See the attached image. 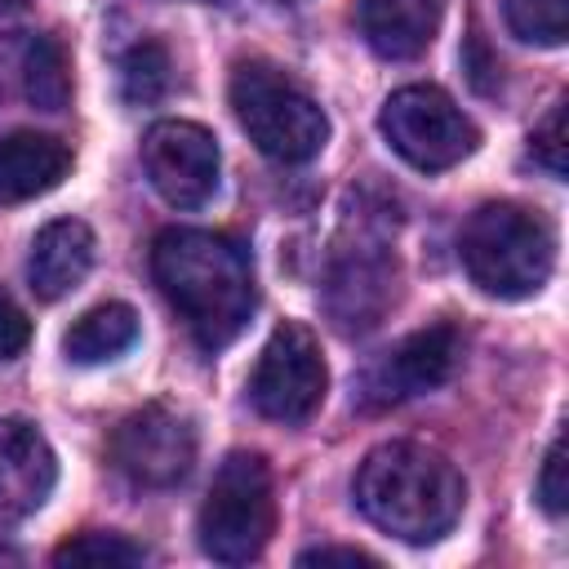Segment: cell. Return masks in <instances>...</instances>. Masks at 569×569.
Here are the masks:
<instances>
[{
  "instance_id": "19",
  "label": "cell",
  "mask_w": 569,
  "mask_h": 569,
  "mask_svg": "<svg viewBox=\"0 0 569 569\" xmlns=\"http://www.w3.org/2000/svg\"><path fill=\"white\" fill-rule=\"evenodd\" d=\"M502 18H507V31L525 44H542V49H556L565 44V0H502Z\"/></svg>"
},
{
  "instance_id": "6",
  "label": "cell",
  "mask_w": 569,
  "mask_h": 569,
  "mask_svg": "<svg viewBox=\"0 0 569 569\" xmlns=\"http://www.w3.org/2000/svg\"><path fill=\"white\" fill-rule=\"evenodd\" d=\"M378 129L387 147L422 173H445L480 147V129L471 124V116L436 84L396 89L378 111Z\"/></svg>"
},
{
  "instance_id": "11",
  "label": "cell",
  "mask_w": 569,
  "mask_h": 569,
  "mask_svg": "<svg viewBox=\"0 0 569 569\" xmlns=\"http://www.w3.org/2000/svg\"><path fill=\"white\" fill-rule=\"evenodd\" d=\"M462 356V333L453 325H427L409 338H400L387 356H378L356 387V400L365 409H387L400 400H413L422 391H436L449 382L453 365Z\"/></svg>"
},
{
  "instance_id": "7",
  "label": "cell",
  "mask_w": 569,
  "mask_h": 569,
  "mask_svg": "<svg viewBox=\"0 0 569 569\" xmlns=\"http://www.w3.org/2000/svg\"><path fill=\"white\" fill-rule=\"evenodd\" d=\"M329 391V369L320 356V342L307 325L284 320L271 329L267 347L258 351V365L249 373V400L262 418L298 427L307 422Z\"/></svg>"
},
{
  "instance_id": "17",
  "label": "cell",
  "mask_w": 569,
  "mask_h": 569,
  "mask_svg": "<svg viewBox=\"0 0 569 569\" xmlns=\"http://www.w3.org/2000/svg\"><path fill=\"white\" fill-rule=\"evenodd\" d=\"M22 93L40 111H62L71 102V62L62 40L31 36L22 49Z\"/></svg>"
},
{
  "instance_id": "10",
  "label": "cell",
  "mask_w": 569,
  "mask_h": 569,
  "mask_svg": "<svg viewBox=\"0 0 569 569\" xmlns=\"http://www.w3.org/2000/svg\"><path fill=\"white\" fill-rule=\"evenodd\" d=\"M142 169L156 196L173 209H204L218 196L222 151L196 120H156L142 133Z\"/></svg>"
},
{
  "instance_id": "3",
  "label": "cell",
  "mask_w": 569,
  "mask_h": 569,
  "mask_svg": "<svg viewBox=\"0 0 569 569\" xmlns=\"http://www.w3.org/2000/svg\"><path fill=\"white\" fill-rule=\"evenodd\" d=\"M458 253L476 289L516 302V298H533L551 280L556 236L533 209L493 200L467 218L458 236Z\"/></svg>"
},
{
  "instance_id": "2",
  "label": "cell",
  "mask_w": 569,
  "mask_h": 569,
  "mask_svg": "<svg viewBox=\"0 0 569 569\" xmlns=\"http://www.w3.org/2000/svg\"><path fill=\"white\" fill-rule=\"evenodd\" d=\"M351 493L369 525L422 547L453 529L467 502V480L440 449L418 440H387L365 453Z\"/></svg>"
},
{
  "instance_id": "8",
  "label": "cell",
  "mask_w": 569,
  "mask_h": 569,
  "mask_svg": "<svg viewBox=\"0 0 569 569\" xmlns=\"http://www.w3.org/2000/svg\"><path fill=\"white\" fill-rule=\"evenodd\" d=\"M400 289V267L396 253L387 249L382 236H369V218H360L356 236H347L325 276V311L342 333H369L396 302Z\"/></svg>"
},
{
  "instance_id": "15",
  "label": "cell",
  "mask_w": 569,
  "mask_h": 569,
  "mask_svg": "<svg viewBox=\"0 0 569 569\" xmlns=\"http://www.w3.org/2000/svg\"><path fill=\"white\" fill-rule=\"evenodd\" d=\"M356 22L365 44L387 62H409L427 53L440 27V0H360Z\"/></svg>"
},
{
  "instance_id": "18",
  "label": "cell",
  "mask_w": 569,
  "mask_h": 569,
  "mask_svg": "<svg viewBox=\"0 0 569 569\" xmlns=\"http://www.w3.org/2000/svg\"><path fill=\"white\" fill-rule=\"evenodd\" d=\"M169 49L160 44V40H151V36H142L124 58H120V93H124V102H133V107H151V102H160L164 98V89H169Z\"/></svg>"
},
{
  "instance_id": "5",
  "label": "cell",
  "mask_w": 569,
  "mask_h": 569,
  "mask_svg": "<svg viewBox=\"0 0 569 569\" xmlns=\"http://www.w3.org/2000/svg\"><path fill=\"white\" fill-rule=\"evenodd\" d=\"M200 551L218 565H249L276 533V489L262 453L236 449L213 471V485L200 502Z\"/></svg>"
},
{
  "instance_id": "9",
  "label": "cell",
  "mask_w": 569,
  "mask_h": 569,
  "mask_svg": "<svg viewBox=\"0 0 569 569\" xmlns=\"http://www.w3.org/2000/svg\"><path fill=\"white\" fill-rule=\"evenodd\" d=\"M107 458L138 489H173L196 467V427L182 409L142 405L116 422Z\"/></svg>"
},
{
  "instance_id": "16",
  "label": "cell",
  "mask_w": 569,
  "mask_h": 569,
  "mask_svg": "<svg viewBox=\"0 0 569 569\" xmlns=\"http://www.w3.org/2000/svg\"><path fill=\"white\" fill-rule=\"evenodd\" d=\"M138 342V311L129 302H98L89 307L62 338L71 365H107L120 360Z\"/></svg>"
},
{
  "instance_id": "20",
  "label": "cell",
  "mask_w": 569,
  "mask_h": 569,
  "mask_svg": "<svg viewBox=\"0 0 569 569\" xmlns=\"http://www.w3.org/2000/svg\"><path fill=\"white\" fill-rule=\"evenodd\" d=\"M147 551L124 533H80L53 551V565H142Z\"/></svg>"
},
{
  "instance_id": "12",
  "label": "cell",
  "mask_w": 569,
  "mask_h": 569,
  "mask_svg": "<svg viewBox=\"0 0 569 569\" xmlns=\"http://www.w3.org/2000/svg\"><path fill=\"white\" fill-rule=\"evenodd\" d=\"M53 480L58 458L49 440L22 418H0V525H18L40 511Z\"/></svg>"
},
{
  "instance_id": "13",
  "label": "cell",
  "mask_w": 569,
  "mask_h": 569,
  "mask_svg": "<svg viewBox=\"0 0 569 569\" xmlns=\"http://www.w3.org/2000/svg\"><path fill=\"white\" fill-rule=\"evenodd\" d=\"M93 231L80 218H53L36 231L27 253V284L40 302L67 298L93 267Z\"/></svg>"
},
{
  "instance_id": "21",
  "label": "cell",
  "mask_w": 569,
  "mask_h": 569,
  "mask_svg": "<svg viewBox=\"0 0 569 569\" xmlns=\"http://www.w3.org/2000/svg\"><path fill=\"white\" fill-rule=\"evenodd\" d=\"M538 502H542V511H547L551 520H560V516H565V507H569L565 436H556V440H551V449H547V458H542V471H538Z\"/></svg>"
},
{
  "instance_id": "4",
  "label": "cell",
  "mask_w": 569,
  "mask_h": 569,
  "mask_svg": "<svg viewBox=\"0 0 569 569\" xmlns=\"http://www.w3.org/2000/svg\"><path fill=\"white\" fill-rule=\"evenodd\" d=\"M231 111L249 142L276 164H307L329 142V116L320 102L271 62H236L231 71Z\"/></svg>"
},
{
  "instance_id": "22",
  "label": "cell",
  "mask_w": 569,
  "mask_h": 569,
  "mask_svg": "<svg viewBox=\"0 0 569 569\" xmlns=\"http://www.w3.org/2000/svg\"><path fill=\"white\" fill-rule=\"evenodd\" d=\"M529 151H533V160H538L551 178H565V102H556V107L547 111V120L533 129Z\"/></svg>"
},
{
  "instance_id": "24",
  "label": "cell",
  "mask_w": 569,
  "mask_h": 569,
  "mask_svg": "<svg viewBox=\"0 0 569 569\" xmlns=\"http://www.w3.org/2000/svg\"><path fill=\"white\" fill-rule=\"evenodd\" d=\"M298 565H378V560L360 547H311L298 556Z\"/></svg>"
},
{
  "instance_id": "1",
  "label": "cell",
  "mask_w": 569,
  "mask_h": 569,
  "mask_svg": "<svg viewBox=\"0 0 569 569\" xmlns=\"http://www.w3.org/2000/svg\"><path fill=\"white\" fill-rule=\"evenodd\" d=\"M151 276L204 351H222L253 316V258L240 240L169 227L151 244Z\"/></svg>"
},
{
  "instance_id": "14",
  "label": "cell",
  "mask_w": 569,
  "mask_h": 569,
  "mask_svg": "<svg viewBox=\"0 0 569 569\" xmlns=\"http://www.w3.org/2000/svg\"><path fill=\"white\" fill-rule=\"evenodd\" d=\"M71 173V147L53 133L18 129L0 138V204H22L53 191Z\"/></svg>"
},
{
  "instance_id": "23",
  "label": "cell",
  "mask_w": 569,
  "mask_h": 569,
  "mask_svg": "<svg viewBox=\"0 0 569 569\" xmlns=\"http://www.w3.org/2000/svg\"><path fill=\"white\" fill-rule=\"evenodd\" d=\"M27 342H31V320H27L9 298H0V360L22 356Z\"/></svg>"
}]
</instances>
